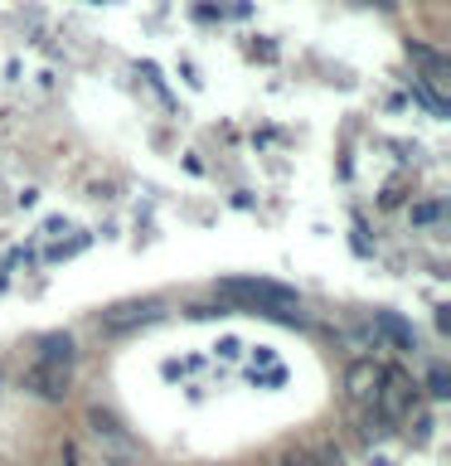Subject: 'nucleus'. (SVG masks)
<instances>
[{"label":"nucleus","instance_id":"obj_10","mask_svg":"<svg viewBox=\"0 0 451 466\" xmlns=\"http://www.w3.org/2000/svg\"><path fill=\"white\" fill-rule=\"evenodd\" d=\"M58 466H93V461H87V451L78 442H64L58 447Z\"/></svg>","mask_w":451,"mask_h":466},{"label":"nucleus","instance_id":"obj_2","mask_svg":"<svg viewBox=\"0 0 451 466\" xmlns=\"http://www.w3.org/2000/svg\"><path fill=\"white\" fill-rule=\"evenodd\" d=\"M83 428H87V437H93L97 457H107V461H131V457H136L131 432L107 413V408H87V413H83Z\"/></svg>","mask_w":451,"mask_h":466},{"label":"nucleus","instance_id":"obj_3","mask_svg":"<svg viewBox=\"0 0 451 466\" xmlns=\"http://www.w3.org/2000/svg\"><path fill=\"white\" fill-rule=\"evenodd\" d=\"M413 403H417V384H413L403 370L384 364V384H378V399H374L369 413H374L378 422H398V418L413 413Z\"/></svg>","mask_w":451,"mask_h":466},{"label":"nucleus","instance_id":"obj_8","mask_svg":"<svg viewBox=\"0 0 451 466\" xmlns=\"http://www.w3.org/2000/svg\"><path fill=\"white\" fill-rule=\"evenodd\" d=\"M374 330L384 335V340H393L398 350H417V330L407 326L403 316H393V311H378V316H374Z\"/></svg>","mask_w":451,"mask_h":466},{"label":"nucleus","instance_id":"obj_1","mask_svg":"<svg viewBox=\"0 0 451 466\" xmlns=\"http://www.w3.org/2000/svg\"><path fill=\"white\" fill-rule=\"evenodd\" d=\"M218 297L224 301H238L247 311H267V316H282V320H301V297L282 282H262V277H228L218 282Z\"/></svg>","mask_w":451,"mask_h":466},{"label":"nucleus","instance_id":"obj_6","mask_svg":"<svg viewBox=\"0 0 451 466\" xmlns=\"http://www.w3.org/2000/svg\"><path fill=\"white\" fill-rule=\"evenodd\" d=\"M407 58H413V64L422 68V87H432V93L436 97H442L446 93V87H451V64H446V58L442 54H436V49H427V44H407Z\"/></svg>","mask_w":451,"mask_h":466},{"label":"nucleus","instance_id":"obj_11","mask_svg":"<svg viewBox=\"0 0 451 466\" xmlns=\"http://www.w3.org/2000/svg\"><path fill=\"white\" fill-rule=\"evenodd\" d=\"M427 389H432V399H451V374L446 370H432Z\"/></svg>","mask_w":451,"mask_h":466},{"label":"nucleus","instance_id":"obj_5","mask_svg":"<svg viewBox=\"0 0 451 466\" xmlns=\"http://www.w3.org/2000/svg\"><path fill=\"white\" fill-rule=\"evenodd\" d=\"M25 389L39 393V399H49V403H58V399H68V370H64V364L35 360V364L25 370Z\"/></svg>","mask_w":451,"mask_h":466},{"label":"nucleus","instance_id":"obj_15","mask_svg":"<svg viewBox=\"0 0 451 466\" xmlns=\"http://www.w3.org/2000/svg\"><path fill=\"white\" fill-rule=\"evenodd\" d=\"M93 466H126V461H107V457H97Z\"/></svg>","mask_w":451,"mask_h":466},{"label":"nucleus","instance_id":"obj_4","mask_svg":"<svg viewBox=\"0 0 451 466\" xmlns=\"http://www.w3.org/2000/svg\"><path fill=\"white\" fill-rule=\"evenodd\" d=\"M378 384H384V364L378 360H355L345 370V393H349V403H359V408H374Z\"/></svg>","mask_w":451,"mask_h":466},{"label":"nucleus","instance_id":"obj_14","mask_svg":"<svg viewBox=\"0 0 451 466\" xmlns=\"http://www.w3.org/2000/svg\"><path fill=\"white\" fill-rule=\"evenodd\" d=\"M413 218H417V224H436V218H442V209H436V204H417Z\"/></svg>","mask_w":451,"mask_h":466},{"label":"nucleus","instance_id":"obj_9","mask_svg":"<svg viewBox=\"0 0 451 466\" xmlns=\"http://www.w3.org/2000/svg\"><path fill=\"white\" fill-rule=\"evenodd\" d=\"M39 360L44 364H64V370H68V364H73V340H68V335H44V340H39Z\"/></svg>","mask_w":451,"mask_h":466},{"label":"nucleus","instance_id":"obj_13","mask_svg":"<svg viewBox=\"0 0 451 466\" xmlns=\"http://www.w3.org/2000/svg\"><path fill=\"white\" fill-rule=\"evenodd\" d=\"M311 451H316V466H345L340 447H311Z\"/></svg>","mask_w":451,"mask_h":466},{"label":"nucleus","instance_id":"obj_12","mask_svg":"<svg viewBox=\"0 0 451 466\" xmlns=\"http://www.w3.org/2000/svg\"><path fill=\"white\" fill-rule=\"evenodd\" d=\"M276 466H316V451H311V447L286 451V457H276Z\"/></svg>","mask_w":451,"mask_h":466},{"label":"nucleus","instance_id":"obj_7","mask_svg":"<svg viewBox=\"0 0 451 466\" xmlns=\"http://www.w3.org/2000/svg\"><path fill=\"white\" fill-rule=\"evenodd\" d=\"M155 316H160L155 301H126V306H112V311L102 316V330H107V335H126L136 326H151Z\"/></svg>","mask_w":451,"mask_h":466}]
</instances>
